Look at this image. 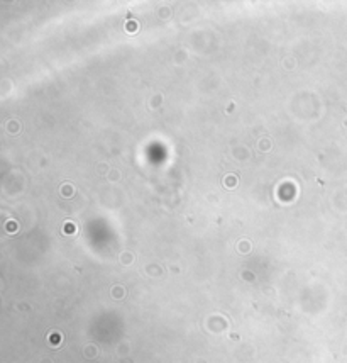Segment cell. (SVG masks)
<instances>
[{
	"mask_svg": "<svg viewBox=\"0 0 347 363\" xmlns=\"http://www.w3.org/2000/svg\"><path fill=\"white\" fill-rule=\"evenodd\" d=\"M227 183H229L227 187H234V183H236V180H234V178H227Z\"/></svg>",
	"mask_w": 347,
	"mask_h": 363,
	"instance_id": "obj_1",
	"label": "cell"
}]
</instances>
